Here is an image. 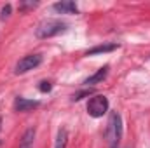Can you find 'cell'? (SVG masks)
<instances>
[{
  "mask_svg": "<svg viewBox=\"0 0 150 148\" xmlns=\"http://www.w3.org/2000/svg\"><path fill=\"white\" fill-rule=\"evenodd\" d=\"M11 9H12V7H11L9 4H7V5H4V7H2V12H0V19H5V18H9V14H11Z\"/></svg>",
  "mask_w": 150,
  "mask_h": 148,
  "instance_id": "4fadbf2b",
  "label": "cell"
},
{
  "mask_svg": "<svg viewBox=\"0 0 150 148\" xmlns=\"http://www.w3.org/2000/svg\"><path fill=\"white\" fill-rule=\"evenodd\" d=\"M120 136H122V118L117 111H112L108 118V127L105 131V138L108 140V145H119Z\"/></svg>",
  "mask_w": 150,
  "mask_h": 148,
  "instance_id": "7a4b0ae2",
  "label": "cell"
},
{
  "mask_svg": "<svg viewBox=\"0 0 150 148\" xmlns=\"http://www.w3.org/2000/svg\"><path fill=\"white\" fill-rule=\"evenodd\" d=\"M93 92V89H86V91H80V92H75L74 96H72V101H80L82 98H86V96H89Z\"/></svg>",
  "mask_w": 150,
  "mask_h": 148,
  "instance_id": "8fae6325",
  "label": "cell"
},
{
  "mask_svg": "<svg viewBox=\"0 0 150 148\" xmlns=\"http://www.w3.org/2000/svg\"><path fill=\"white\" fill-rule=\"evenodd\" d=\"M67 143H68V132H67V129H59L58 136H56L54 148H67Z\"/></svg>",
  "mask_w": 150,
  "mask_h": 148,
  "instance_id": "30bf717a",
  "label": "cell"
},
{
  "mask_svg": "<svg viewBox=\"0 0 150 148\" xmlns=\"http://www.w3.org/2000/svg\"><path fill=\"white\" fill-rule=\"evenodd\" d=\"M51 89H52V85H51V82H47V80L40 82V85H38V91H40V92H49Z\"/></svg>",
  "mask_w": 150,
  "mask_h": 148,
  "instance_id": "7c38bea8",
  "label": "cell"
},
{
  "mask_svg": "<svg viewBox=\"0 0 150 148\" xmlns=\"http://www.w3.org/2000/svg\"><path fill=\"white\" fill-rule=\"evenodd\" d=\"M40 63H42V56H40V54H28V56H25V58H21V59L18 61L14 72H16V75L26 73V72L37 68Z\"/></svg>",
  "mask_w": 150,
  "mask_h": 148,
  "instance_id": "277c9868",
  "label": "cell"
},
{
  "mask_svg": "<svg viewBox=\"0 0 150 148\" xmlns=\"http://www.w3.org/2000/svg\"><path fill=\"white\" fill-rule=\"evenodd\" d=\"M110 148H119V145H110Z\"/></svg>",
  "mask_w": 150,
  "mask_h": 148,
  "instance_id": "5bb4252c",
  "label": "cell"
},
{
  "mask_svg": "<svg viewBox=\"0 0 150 148\" xmlns=\"http://www.w3.org/2000/svg\"><path fill=\"white\" fill-rule=\"evenodd\" d=\"M33 140H35V129L30 127L25 131V134L19 141V148H33Z\"/></svg>",
  "mask_w": 150,
  "mask_h": 148,
  "instance_id": "ba28073f",
  "label": "cell"
},
{
  "mask_svg": "<svg viewBox=\"0 0 150 148\" xmlns=\"http://www.w3.org/2000/svg\"><path fill=\"white\" fill-rule=\"evenodd\" d=\"M107 110H108V99H107V96H103V94L93 96V98L89 99V103H87V113H89L91 117H94V118L103 117V115L107 113Z\"/></svg>",
  "mask_w": 150,
  "mask_h": 148,
  "instance_id": "3957f363",
  "label": "cell"
},
{
  "mask_svg": "<svg viewBox=\"0 0 150 148\" xmlns=\"http://www.w3.org/2000/svg\"><path fill=\"white\" fill-rule=\"evenodd\" d=\"M0 127H2V118H0Z\"/></svg>",
  "mask_w": 150,
  "mask_h": 148,
  "instance_id": "9a60e30c",
  "label": "cell"
},
{
  "mask_svg": "<svg viewBox=\"0 0 150 148\" xmlns=\"http://www.w3.org/2000/svg\"><path fill=\"white\" fill-rule=\"evenodd\" d=\"M38 101H33V99H26V98H21V96H18L16 98V101H14V110L16 111H28V110H33V108H37Z\"/></svg>",
  "mask_w": 150,
  "mask_h": 148,
  "instance_id": "5b68a950",
  "label": "cell"
},
{
  "mask_svg": "<svg viewBox=\"0 0 150 148\" xmlns=\"http://www.w3.org/2000/svg\"><path fill=\"white\" fill-rule=\"evenodd\" d=\"M108 75V66H103V68H100L98 72L94 75H91V77H87L86 80H84V84L86 85H93V84H98V82H101L105 77Z\"/></svg>",
  "mask_w": 150,
  "mask_h": 148,
  "instance_id": "52a82bcc",
  "label": "cell"
},
{
  "mask_svg": "<svg viewBox=\"0 0 150 148\" xmlns=\"http://www.w3.org/2000/svg\"><path fill=\"white\" fill-rule=\"evenodd\" d=\"M52 7H54V11H58V12H61V14H77V12H79V9H77L75 2H72V0L56 2Z\"/></svg>",
  "mask_w": 150,
  "mask_h": 148,
  "instance_id": "8992f818",
  "label": "cell"
},
{
  "mask_svg": "<svg viewBox=\"0 0 150 148\" xmlns=\"http://www.w3.org/2000/svg\"><path fill=\"white\" fill-rule=\"evenodd\" d=\"M119 47V44H103V45H96L93 49L87 51V56H93V54H100V52H110V51H115Z\"/></svg>",
  "mask_w": 150,
  "mask_h": 148,
  "instance_id": "9c48e42d",
  "label": "cell"
},
{
  "mask_svg": "<svg viewBox=\"0 0 150 148\" xmlns=\"http://www.w3.org/2000/svg\"><path fill=\"white\" fill-rule=\"evenodd\" d=\"M68 25L59 21V19H44L42 23H38L35 28V35L38 38H51L54 35H59L63 32H67Z\"/></svg>",
  "mask_w": 150,
  "mask_h": 148,
  "instance_id": "6da1fadb",
  "label": "cell"
}]
</instances>
